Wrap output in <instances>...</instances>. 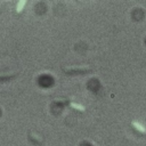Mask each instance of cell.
<instances>
[{
    "mask_svg": "<svg viewBox=\"0 0 146 146\" xmlns=\"http://www.w3.org/2000/svg\"><path fill=\"white\" fill-rule=\"evenodd\" d=\"M63 72L67 75H76V74H87L92 72V70L89 66H81V67H64Z\"/></svg>",
    "mask_w": 146,
    "mask_h": 146,
    "instance_id": "cell-1",
    "label": "cell"
},
{
    "mask_svg": "<svg viewBox=\"0 0 146 146\" xmlns=\"http://www.w3.org/2000/svg\"><path fill=\"white\" fill-rule=\"evenodd\" d=\"M131 127L136 130V131H138V132H140V133H146V128L145 127H143L139 122H137V121H132L131 122Z\"/></svg>",
    "mask_w": 146,
    "mask_h": 146,
    "instance_id": "cell-2",
    "label": "cell"
},
{
    "mask_svg": "<svg viewBox=\"0 0 146 146\" xmlns=\"http://www.w3.org/2000/svg\"><path fill=\"white\" fill-rule=\"evenodd\" d=\"M17 75V73H7V74H0V82H3V81H8L13 78H15Z\"/></svg>",
    "mask_w": 146,
    "mask_h": 146,
    "instance_id": "cell-3",
    "label": "cell"
},
{
    "mask_svg": "<svg viewBox=\"0 0 146 146\" xmlns=\"http://www.w3.org/2000/svg\"><path fill=\"white\" fill-rule=\"evenodd\" d=\"M25 3H26V0H19L18 3H17V6H16V11H17V13H21V11L23 10Z\"/></svg>",
    "mask_w": 146,
    "mask_h": 146,
    "instance_id": "cell-4",
    "label": "cell"
},
{
    "mask_svg": "<svg viewBox=\"0 0 146 146\" xmlns=\"http://www.w3.org/2000/svg\"><path fill=\"white\" fill-rule=\"evenodd\" d=\"M30 140L31 141H33L35 145H38V146H40L41 144H42V141H41V139H39L38 137H35V136H33L32 133H30Z\"/></svg>",
    "mask_w": 146,
    "mask_h": 146,
    "instance_id": "cell-5",
    "label": "cell"
},
{
    "mask_svg": "<svg viewBox=\"0 0 146 146\" xmlns=\"http://www.w3.org/2000/svg\"><path fill=\"white\" fill-rule=\"evenodd\" d=\"M70 106H71L72 108H74V110L80 111V112H83V111H84V107H83V106H81V105H79V104H75V103H70Z\"/></svg>",
    "mask_w": 146,
    "mask_h": 146,
    "instance_id": "cell-6",
    "label": "cell"
}]
</instances>
